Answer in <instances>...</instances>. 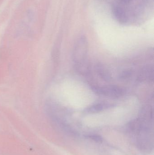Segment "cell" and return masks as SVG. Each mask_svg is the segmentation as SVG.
<instances>
[{
  "instance_id": "5",
  "label": "cell",
  "mask_w": 154,
  "mask_h": 155,
  "mask_svg": "<svg viewBox=\"0 0 154 155\" xmlns=\"http://www.w3.org/2000/svg\"><path fill=\"white\" fill-rule=\"evenodd\" d=\"M96 71L99 77L105 80H109L110 78V74L107 69L101 64H99L96 66Z\"/></svg>"
},
{
  "instance_id": "3",
  "label": "cell",
  "mask_w": 154,
  "mask_h": 155,
  "mask_svg": "<svg viewBox=\"0 0 154 155\" xmlns=\"http://www.w3.org/2000/svg\"><path fill=\"white\" fill-rule=\"evenodd\" d=\"M115 106V104L105 102L98 103L90 106L88 107H86L84 111L85 113L88 114H94L112 108Z\"/></svg>"
},
{
  "instance_id": "4",
  "label": "cell",
  "mask_w": 154,
  "mask_h": 155,
  "mask_svg": "<svg viewBox=\"0 0 154 155\" xmlns=\"http://www.w3.org/2000/svg\"><path fill=\"white\" fill-rule=\"evenodd\" d=\"M154 70L153 67H147L143 69L139 74V80L147 81L153 79Z\"/></svg>"
},
{
  "instance_id": "2",
  "label": "cell",
  "mask_w": 154,
  "mask_h": 155,
  "mask_svg": "<svg viewBox=\"0 0 154 155\" xmlns=\"http://www.w3.org/2000/svg\"><path fill=\"white\" fill-rule=\"evenodd\" d=\"M93 91L97 94L110 98H116L124 95V91L119 87L115 85L93 87Z\"/></svg>"
},
{
  "instance_id": "1",
  "label": "cell",
  "mask_w": 154,
  "mask_h": 155,
  "mask_svg": "<svg viewBox=\"0 0 154 155\" xmlns=\"http://www.w3.org/2000/svg\"><path fill=\"white\" fill-rule=\"evenodd\" d=\"M73 63L77 71L81 74H87L89 71L88 43L85 36L79 38L73 48Z\"/></svg>"
}]
</instances>
